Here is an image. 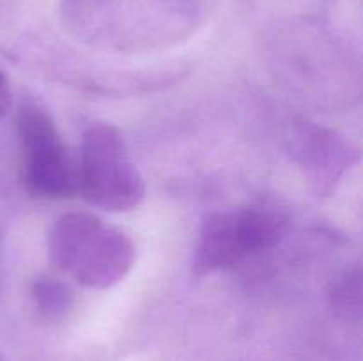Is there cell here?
Instances as JSON below:
<instances>
[{"label":"cell","mask_w":363,"mask_h":361,"mask_svg":"<svg viewBox=\"0 0 363 361\" xmlns=\"http://www.w3.org/2000/svg\"><path fill=\"white\" fill-rule=\"evenodd\" d=\"M11 103V87L9 80H7L6 73L0 69V119L4 117V113L7 112Z\"/></svg>","instance_id":"30bf717a"},{"label":"cell","mask_w":363,"mask_h":361,"mask_svg":"<svg viewBox=\"0 0 363 361\" xmlns=\"http://www.w3.org/2000/svg\"><path fill=\"white\" fill-rule=\"evenodd\" d=\"M30 296L39 314L48 321L62 319L74 303L73 290L69 289V285L50 275H41L34 280Z\"/></svg>","instance_id":"9c48e42d"},{"label":"cell","mask_w":363,"mask_h":361,"mask_svg":"<svg viewBox=\"0 0 363 361\" xmlns=\"http://www.w3.org/2000/svg\"><path fill=\"white\" fill-rule=\"evenodd\" d=\"M78 193L110 212L131 211L144 200V177L131 159L123 133L112 124H92L84 133Z\"/></svg>","instance_id":"277c9868"},{"label":"cell","mask_w":363,"mask_h":361,"mask_svg":"<svg viewBox=\"0 0 363 361\" xmlns=\"http://www.w3.org/2000/svg\"><path fill=\"white\" fill-rule=\"evenodd\" d=\"M287 140L293 159L321 193L332 191L360 158L346 137L314 122L294 124Z\"/></svg>","instance_id":"52a82bcc"},{"label":"cell","mask_w":363,"mask_h":361,"mask_svg":"<svg viewBox=\"0 0 363 361\" xmlns=\"http://www.w3.org/2000/svg\"><path fill=\"white\" fill-rule=\"evenodd\" d=\"M16 131L28 193L46 200H62L78 193V159L71 156L55 120L41 103L21 101Z\"/></svg>","instance_id":"8992f818"},{"label":"cell","mask_w":363,"mask_h":361,"mask_svg":"<svg viewBox=\"0 0 363 361\" xmlns=\"http://www.w3.org/2000/svg\"><path fill=\"white\" fill-rule=\"evenodd\" d=\"M272 66L296 98L319 108L351 106L360 96L353 64L326 32L294 25L272 38Z\"/></svg>","instance_id":"7a4b0ae2"},{"label":"cell","mask_w":363,"mask_h":361,"mask_svg":"<svg viewBox=\"0 0 363 361\" xmlns=\"http://www.w3.org/2000/svg\"><path fill=\"white\" fill-rule=\"evenodd\" d=\"M284 229V219L262 207L209 212L202 222L195 244V275H213L269 250L279 243Z\"/></svg>","instance_id":"5b68a950"},{"label":"cell","mask_w":363,"mask_h":361,"mask_svg":"<svg viewBox=\"0 0 363 361\" xmlns=\"http://www.w3.org/2000/svg\"><path fill=\"white\" fill-rule=\"evenodd\" d=\"M328 304L337 317L358 321L362 310V273L358 265L346 268L330 282L326 290Z\"/></svg>","instance_id":"ba28073f"},{"label":"cell","mask_w":363,"mask_h":361,"mask_svg":"<svg viewBox=\"0 0 363 361\" xmlns=\"http://www.w3.org/2000/svg\"><path fill=\"white\" fill-rule=\"evenodd\" d=\"M60 25L87 48L147 53L186 41L199 25L195 0H60Z\"/></svg>","instance_id":"6da1fadb"},{"label":"cell","mask_w":363,"mask_h":361,"mask_svg":"<svg viewBox=\"0 0 363 361\" xmlns=\"http://www.w3.org/2000/svg\"><path fill=\"white\" fill-rule=\"evenodd\" d=\"M48 251L60 271L89 289L117 285L135 264L130 236L84 211L55 219L48 234Z\"/></svg>","instance_id":"3957f363"}]
</instances>
